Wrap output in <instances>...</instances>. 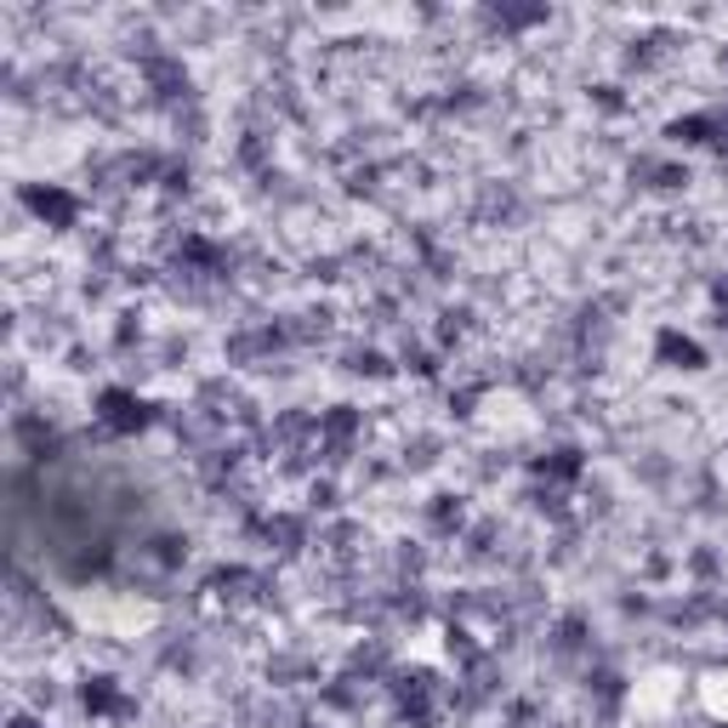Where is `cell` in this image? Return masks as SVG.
Returning a JSON list of instances; mask_svg holds the SVG:
<instances>
[{
    "instance_id": "cell-1",
    "label": "cell",
    "mask_w": 728,
    "mask_h": 728,
    "mask_svg": "<svg viewBox=\"0 0 728 728\" xmlns=\"http://www.w3.org/2000/svg\"><path fill=\"white\" fill-rule=\"evenodd\" d=\"M18 206L40 222V228H52V233H69V228H80V217H86V200L74 188H63V182H23L18 188Z\"/></svg>"
},
{
    "instance_id": "cell-2",
    "label": "cell",
    "mask_w": 728,
    "mask_h": 728,
    "mask_svg": "<svg viewBox=\"0 0 728 728\" xmlns=\"http://www.w3.org/2000/svg\"><path fill=\"white\" fill-rule=\"evenodd\" d=\"M387 695H393V706H399V717L410 722V728H432L439 722V677H432L427 666H410V671H393V684H387Z\"/></svg>"
},
{
    "instance_id": "cell-3",
    "label": "cell",
    "mask_w": 728,
    "mask_h": 728,
    "mask_svg": "<svg viewBox=\"0 0 728 728\" xmlns=\"http://www.w3.org/2000/svg\"><path fill=\"white\" fill-rule=\"evenodd\" d=\"M137 74H142V86H149L154 103H188V97H193L188 63L177 52H166V46H142V52H137Z\"/></svg>"
},
{
    "instance_id": "cell-4",
    "label": "cell",
    "mask_w": 728,
    "mask_h": 728,
    "mask_svg": "<svg viewBox=\"0 0 728 728\" xmlns=\"http://www.w3.org/2000/svg\"><path fill=\"white\" fill-rule=\"evenodd\" d=\"M97 421H103L114 439H137L142 427H154V405L137 393V387H103V393H97Z\"/></svg>"
},
{
    "instance_id": "cell-5",
    "label": "cell",
    "mask_w": 728,
    "mask_h": 728,
    "mask_svg": "<svg viewBox=\"0 0 728 728\" xmlns=\"http://www.w3.org/2000/svg\"><path fill=\"white\" fill-rule=\"evenodd\" d=\"M74 700H80V711H86V717H103V722H126V717H137V700L120 689V677H109V671L80 677Z\"/></svg>"
},
{
    "instance_id": "cell-6",
    "label": "cell",
    "mask_w": 728,
    "mask_h": 728,
    "mask_svg": "<svg viewBox=\"0 0 728 728\" xmlns=\"http://www.w3.org/2000/svg\"><path fill=\"white\" fill-rule=\"evenodd\" d=\"M177 268L182 273H200V279H228L233 273V251L211 233H182L177 239Z\"/></svg>"
},
{
    "instance_id": "cell-7",
    "label": "cell",
    "mask_w": 728,
    "mask_h": 728,
    "mask_svg": "<svg viewBox=\"0 0 728 728\" xmlns=\"http://www.w3.org/2000/svg\"><path fill=\"white\" fill-rule=\"evenodd\" d=\"M359 427H365V416H359L353 405H330V410H319V439H313V450L330 456V461H342V456L359 445Z\"/></svg>"
},
{
    "instance_id": "cell-8",
    "label": "cell",
    "mask_w": 728,
    "mask_h": 728,
    "mask_svg": "<svg viewBox=\"0 0 728 728\" xmlns=\"http://www.w3.org/2000/svg\"><path fill=\"white\" fill-rule=\"evenodd\" d=\"M655 365L684 370V376H700L711 359H706V348H700V336L677 330V325H660V330H655Z\"/></svg>"
},
{
    "instance_id": "cell-9",
    "label": "cell",
    "mask_w": 728,
    "mask_h": 728,
    "mask_svg": "<svg viewBox=\"0 0 728 728\" xmlns=\"http://www.w3.org/2000/svg\"><path fill=\"white\" fill-rule=\"evenodd\" d=\"M529 472H536L541 483H552V490H575V483L587 478V450H580V445H552L541 456H529Z\"/></svg>"
},
{
    "instance_id": "cell-10",
    "label": "cell",
    "mask_w": 728,
    "mask_h": 728,
    "mask_svg": "<svg viewBox=\"0 0 728 728\" xmlns=\"http://www.w3.org/2000/svg\"><path fill=\"white\" fill-rule=\"evenodd\" d=\"M632 182L649 188V193H684L695 177H689V166H677V160H649V154H638V160H632Z\"/></svg>"
},
{
    "instance_id": "cell-11",
    "label": "cell",
    "mask_w": 728,
    "mask_h": 728,
    "mask_svg": "<svg viewBox=\"0 0 728 728\" xmlns=\"http://www.w3.org/2000/svg\"><path fill=\"white\" fill-rule=\"evenodd\" d=\"M257 536L273 552H302L308 547V518H297V512H262L257 518Z\"/></svg>"
},
{
    "instance_id": "cell-12",
    "label": "cell",
    "mask_w": 728,
    "mask_h": 728,
    "mask_svg": "<svg viewBox=\"0 0 728 728\" xmlns=\"http://www.w3.org/2000/svg\"><path fill=\"white\" fill-rule=\"evenodd\" d=\"M666 142H671V149H711V142H717V114L695 109V114L666 120Z\"/></svg>"
},
{
    "instance_id": "cell-13",
    "label": "cell",
    "mask_w": 728,
    "mask_h": 728,
    "mask_svg": "<svg viewBox=\"0 0 728 728\" xmlns=\"http://www.w3.org/2000/svg\"><path fill=\"white\" fill-rule=\"evenodd\" d=\"M12 432H18V445H23V450H29L34 461H52V456L63 450L58 427H52V421H40V416H29V410H23V416L12 421Z\"/></svg>"
},
{
    "instance_id": "cell-14",
    "label": "cell",
    "mask_w": 728,
    "mask_h": 728,
    "mask_svg": "<svg viewBox=\"0 0 728 728\" xmlns=\"http://www.w3.org/2000/svg\"><path fill=\"white\" fill-rule=\"evenodd\" d=\"M427 529H432V536H439V541H456V536H467V501L461 496H432L427 501Z\"/></svg>"
},
{
    "instance_id": "cell-15",
    "label": "cell",
    "mask_w": 728,
    "mask_h": 728,
    "mask_svg": "<svg viewBox=\"0 0 728 728\" xmlns=\"http://www.w3.org/2000/svg\"><path fill=\"white\" fill-rule=\"evenodd\" d=\"M587 695H592V706H598V717H620V700H626V677L620 671H609V666H598V671H587Z\"/></svg>"
},
{
    "instance_id": "cell-16",
    "label": "cell",
    "mask_w": 728,
    "mask_h": 728,
    "mask_svg": "<svg viewBox=\"0 0 728 728\" xmlns=\"http://www.w3.org/2000/svg\"><path fill=\"white\" fill-rule=\"evenodd\" d=\"M552 12L547 7H490L483 12V23L490 29H501V34H523V29H541Z\"/></svg>"
},
{
    "instance_id": "cell-17",
    "label": "cell",
    "mask_w": 728,
    "mask_h": 728,
    "mask_svg": "<svg viewBox=\"0 0 728 728\" xmlns=\"http://www.w3.org/2000/svg\"><path fill=\"white\" fill-rule=\"evenodd\" d=\"M580 649H592V626H587V615H564L558 626H552V655H580Z\"/></svg>"
},
{
    "instance_id": "cell-18",
    "label": "cell",
    "mask_w": 728,
    "mask_h": 728,
    "mask_svg": "<svg viewBox=\"0 0 728 728\" xmlns=\"http://www.w3.org/2000/svg\"><path fill=\"white\" fill-rule=\"evenodd\" d=\"M660 46H666V34H644V40H626V52H620V69H626V74H644V69H655Z\"/></svg>"
},
{
    "instance_id": "cell-19",
    "label": "cell",
    "mask_w": 728,
    "mask_h": 728,
    "mask_svg": "<svg viewBox=\"0 0 728 728\" xmlns=\"http://www.w3.org/2000/svg\"><path fill=\"white\" fill-rule=\"evenodd\" d=\"M246 587H262V580H257L251 569H239V564H228V569L211 575V592H217V598H246Z\"/></svg>"
},
{
    "instance_id": "cell-20",
    "label": "cell",
    "mask_w": 728,
    "mask_h": 728,
    "mask_svg": "<svg viewBox=\"0 0 728 728\" xmlns=\"http://www.w3.org/2000/svg\"><path fill=\"white\" fill-rule=\"evenodd\" d=\"M518 211V193L512 188H501V182H490L478 193V217H490V222H501V217H512Z\"/></svg>"
},
{
    "instance_id": "cell-21",
    "label": "cell",
    "mask_w": 728,
    "mask_h": 728,
    "mask_svg": "<svg viewBox=\"0 0 728 728\" xmlns=\"http://www.w3.org/2000/svg\"><path fill=\"white\" fill-rule=\"evenodd\" d=\"M142 558H149L154 569H177V564L188 558V541H182V536H154L149 547H142Z\"/></svg>"
},
{
    "instance_id": "cell-22",
    "label": "cell",
    "mask_w": 728,
    "mask_h": 728,
    "mask_svg": "<svg viewBox=\"0 0 728 728\" xmlns=\"http://www.w3.org/2000/svg\"><path fill=\"white\" fill-rule=\"evenodd\" d=\"M348 370H353V376H370V381H387V376H393V365H387L381 348H353V353H348Z\"/></svg>"
},
{
    "instance_id": "cell-23",
    "label": "cell",
    "mask_w": 728,
    "mask_h": 728,
    "mask_svg": "<svg viewBox=\"0 0 728 728\" xmlns=\"http://www.w3.org/2000/svg\"><path fill=\"white\" fill-rule=\"evenodd\" d=\"M233 154H239V166H246V171H268V137H262V131H246Z\"/></svg>"
},
{
    "instance_id": "cell-24",
    "label": "cell",
    "mask_w": 728,
    "mask_h": 728,
    "mask_svg": "<svg viewBox=\"0 0 728 728\" xmlns=\"http://www.w3.org/2000/svg\"><path fill=\"white\" fill-rule=\"evenodd\" d=\"M587 97H592V109H598V114H626V109H632V97H626V91H620L615 80H604V86H592Z\"/></svg>"
},
{
    "instance_id": "cell-25",
    "label": "cell",
    "mask_w": 728,
    "mask_h": 728,
    "mask_svg": "<svg viewBox=\"0 0 728 728\" xmlns=\"http://www.w3.org/2000/svg\"><path fill=\"white\" fill-rule=\"evenodd\" d=\"M684 569H689L695 580H706V587H711V580H717V569H722V564H717V552H711V547H695V552L684 558Z\"/></svg>"
},
{
    "instance_id": "cell-26",
    "label": "cell",
    "mask_w": 728,
    "mask_h": 728,
    "mask_svg": "<svg viewBox=\"0 0 728 728\" xmlns=\"http://www.w3.org/2000/svg\"><path fill=\"white\" fill-rule=\"evenodd\" d=\"M490 552H496V523L467 529V558H490Z\"/></svg>"
},
{
    "instance_id": "cell-27",
    "label": "cell",
    "mask_w": 728,
    "mask_h": 728,
    "mask_svg": "<svg viewBox=\"0 0 728 728\" xmlns=\"http://www.w3.org/2000/svg\"><path fill=\"white\" fill-rule=\"evenodd\" d=\"M308 507H313V512H336V507H342V501H336V483H330V478H313V483H308Z\"/></svg>"
},
{
    "instance_id": "cell-28",
    "label": "cell",
    "mask_w": 728,
    "mask_h": 728,
    "mask_svg": "<svg viewBox=\"0 0 728 728\" xmlns=\"http://www.w3.org/2000/svg\"><path fill=\"white\" fill-rule=\"evenodd\" d=\"M376 182H381V166H353L348 171V193L359 200V193H376Z\"/></svg>"
},
{
    "instance_id": "cell-29",
    "label": "cell",
    "mask_w": 728,
    "mask_h": 728,
    "mask_svg": "<svg viewBox=\"0 0 728 728\" xmlns=\"http://www.w3.org/2000/svg\"><path fill=\"white\" fill-rule=\"evenodd\" d=\"M405 370H416V376H439V353H432V348H405Z\"/></svg>"
},
{
    "instance_id": "cell-30",
    "label": "cell",
    "mask_w": 728,
    "mask_h": 728,
    "mask_svg": "<svg viewBox=\"0 0 728 728\" xmlns=\"http://www.w3.org/2000/svg\"><path fill=\"white\" fill-rule=\"evenodd\" d=\"M131 342H142V325H131V313H126L120 330H114V348H131Z\"/></svg>"
},
{
    "instance_id": "cell-31",
    "label": "cell",
    "mask_w": 728,
    "mask_h": 728,
    "mask_svg": "<svg viewBox=\"0 0 728 728\" xmlns=\"http://www.w3.org/2000/svg\"><path fill=\"white\" fill-rule=\"evenodd\" d=\"M711 302H717V313L728 319V273H717V279H711Z\"/></svg>"
},
{
    "instance_id": "cell-32",
    "label": "cell",
    "mask_w": 728,
    "mask_h": 728,
    "mask_svg": "<svg viewBox=\"0 0 728 728\" xmlns=\"http://www.w3.org/2000/svg\"><path fill=\"white\" fill-rule=\"evenodd\" d=\"M7 728H46V722H40V717H29V711H18V717H12Z\"/></svg>"
},
{
    "instance_id": "cell-33",
    "label": "cell",
    "mask_w": 728,
    "mask_h": 728,
    "mask_svg": "<svg viewBox=\"0 0 728 728\" xmlns=\"http://www.w3.org/2000/svg\"><path fill=\"white\" fill-rule=\"evenodd\" d=\"M717 69L728 74V46H717Z\"/></svg>"
},
{
    "instance_id": "cell-34",
    "label": "cell",
    "mask_w": 728,
    "mask_h": 728,
    "mask_svg": "<svg viewBox=\"0 0 728 728\" xmlns=\"http://www.w3.org/2000/svg\"><path fill=\"white\" fill-rule=\"evenodd\" d=\"M501 728H512V722H501Z\"/></svg>"
}]
</instances>
